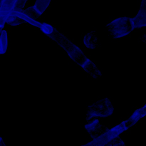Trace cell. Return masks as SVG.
Masks as SVG:
<instances>
[{"label": "cell", "mask_w": 146, "mask_h": 146, "mask_svg": "<svg viewBox=\"0 0 146 146\" xmlns=\"http://www.w3.org/2000/svg\"><path fill=\"white\" fill-rule=\"evenodd\" d=\"M107 30L113 38L129 36L133 30L131 17H119L114 18L106 24Z\"/></svg>", "instance_id": "cell-1"}, {"label": "cell", "mask_w": 146, "mask_h": 146, "mask_svg": "<svg viewBox=\"0 0 146 146\" xmlns=\"http://www.w3.org/2000/svg\"><path fill=\"white\" fill-rule=\"evenodd\" d=\"M113 113V106L111 100L108 97H105L98 102L90 104L87 108L86 121H91L94 118H107L112 115Z\"/></svg>", "instance_id": "cell-2"}, {"label": "cell", "mask_w": 146, "mask_h": 146, "mask_svg": "<svg viewBox=\"0 0 146 146\" xmlns=\"http://www.w3.org/2000/svg\"><path fill=\"white\" fill-rule=\"evenodd\" d=\"M78 66H80L82 71H85L86 74H89L91 76H92L94 78H96V79L102 76V74L97 66L96 62L92 61L87 56L83 59V61H81Z\"/></svg>", "instance_id": "cell-3"}, {"label": "cell", "mask_w": 146, "mask_h": 146, "mask_svg": "<svg viewBox=\"0 0 146 146\" xmlns=\"http://www.w3.org/2000/svg\"><path fill=\"white\" fill-rule=\"evenodd\" d=\"M100 119L101 118H94V119L91 120V121H86L84 128L92 138H96V137L101 135L106 129L104 125H101Z\"/></svg>", "instance_id": "cell-4"}, {"label": "cell", "mask_w": 146, "mask_h": 146, "mask_svg": "<svg viewBox=\"0 0 146 146\" xmlns=\"http://www.w3.org/2000/svg\"><path fill=\"white\" fill-rule=\"evenodd\" d=\"M35 27L39 29L44 35L46 36L48 38L54 41H56L57 36L60 33L58 32V29L55 26L51 24H48V23L41 22V21H38Z\"/></svg>", "instance_id": "cell-5"}, {"label": "cell", "mask_w": 146, "mask_h": 146, "mask_svg": "<svg viewBox=\"0 0 146 146\" xmlns=\"http://www.w3.org/2000/svg\"><path fill=\"white\" fill-rule=\"evenodd\" d=\"M52 0H36L34 4L30 6L34 17L38 19L43 17L46 10L48 8Z\"/></svg>", "instance_id": "cell-6"}, {"label": "cell", "mask_w": 146, "mask_h": 146, "mask_svg": "<svg viewBox=\"0 0 146 146\" xmlns=\"http://www.w3.org/2000/svg\"><path fill=\"white\" fill-rule=\"evenodd\" d=\"M82 44L86 48L94 49L97 48V36L95 32H88L84 34L82 37Z\"/></svg>", "instance_id": "cell-7"}, {"label": "cell", "mask_w": 146, "mask_h": 146, "mask_svg": "<svg viewBox=\"0 0 146 146\" xmlns=\"http://www.w3.org/2000/svg\"><path fill=\"white\" fill-rule=\"evenodd\" d=\"M133 30L146 27V12L138 10L136 15L131 17Z\"/></svg>", "instance_id": "cell-8"}, {"label": "cell", "mask_w": 146, "mask_h": 146, "mask_svg": "<svg viewBox=\"0 0 146 146\" xmlns=\"http://www.w3.org/2000/svg\"><path fill=\"white\" fill-rule=\"evenodd\" d=\"M8 37L9 31L7 27L1 29V34H0V52L1 55L7 54L9 50L8 46Z\"/></svg>", "instance_id": "cell-9"}, {"label": "cell", "mask_w": 146, "mask_h": 146, "mask_svg": "<svg viewBox=\"0 0 146 146\" xmlns=\"http://www.w3.org/2000/svg\"><path fill=\"white\" fill-rule=\"evenodd\" d=\"M146 115V108L144 106L140 107V108H136L135 111L133 112L131 116L128 117L130 120L132 122L136 125L143 118H144Z\"/></svg>", "instance_id": "cell-10"}, {"label": "cell", "mask_w": 146, "mask_h": 146, "mask_svg": "<svg viewBox=\"0 0 146 146\" xmlns=\"http://www.w3.org/2000/svg\"><path fill=\"white\" fill-rule=\"evenodd\" d=\"M124 144H125V142L123 141V140L120 138V137H118V138H115V139L109 142L108 145H124Z\"/></svg>", "instance_id": "cell-11"}, {"label": "cell", "mask_w": 146, "mask_h": 146, "mask_svg": "<svg viewBox=\"0 0 146 146\" xmlns=\"http://www.w3.org/2000/svg\"><path fill=\"white\" fill-rule=\"evenodd\" d=\"M140 11L146 12V0H141V6H140Z\"/></svg>", "instance_id": "cell-12"}, {"label": "cell", "mask_w": 146, "mask_h": 146, "mask_svg": "<svg viewBox=\"0 0 146 146\" xmlns=\"http://www.w3.org/2000/svg\"><path fill=\"white\" fill-rule=\"evenodd\" d=\"M140 40H141V41H142L143 42L145 43V44H146V35H144L143 37H142V38H140Z\"/></svg>", "instance_id": "cell-13"}, {"label": "cell", "mask_w": 146, "mask_h": 146, "mask_svg": "<svg viewBox=\"0 0 146 146\" xmlns=\"http://www.w3.org/2000/svg\"><path fill=\"white\" fill-rule=\"evenodd\" d=\"M0 139H1V145H4V139H3V138H2V137H0Z\"/></svg>", "instance_id": "cell-14"}]
</instances>
